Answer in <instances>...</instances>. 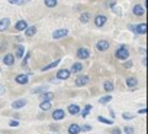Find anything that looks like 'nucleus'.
<instances>
[{"mask_svg":"<svg viewBox=\"0 0 148 134\" xmlns=\"http://www.w3.org/2000/svg\"><path fill=\"white\" fill-rule=\"evenodd\" d=\"M115 57L118 58V60H126L128 57H129V51L125 48V47H119L118 50H116V52H115Z\"/></svg>","mask_w":148,"mask_h":134,"instance_id":"obj_1","label":"nucleus"},{"mask_svg":"<svg viewBox=\"0 0 148 134\" xmlns=\"http://www.w3.org/2000/svg\"><path fill=\"white\" fill-rule=\"evenodd\" d=\"M129 29L134 31L135 34H139V35H144L147 32V25L145 23H139V25H129Z\"/></svg>","mask_w":148,"mask_h":134,"instance_id":"obj_2","label":"nucleus"},{"mask_svg":"<svg viewBox=\"0 0 148 134\" xmlns=\"http://www.w3.org/2000/svg\"><path fill=\"white\" fill-rule=\"evenodd\" d=\"M70 76H71V72H70L68 69H61V70L57 73V79H60V80H67Z\"/></svg>","mask_w":148,"mask_h":134,"instance_id":"obj_3","label":"nucleus"},{"mask_svg":"<svg viewBox=\"0 0 148 134\" xmlns=\"http://www.w3.org/2000/svg\"><path fill=\"white\" fill-rule=\"evenodd\" d=\"M77 57H79L80 60L89 58V57H90V50H87V48H79V50H77Z\"/></svg>","mask_w":148,"mask_h":134,"instance_id":"obj_4","label":"nucleus"},{"mask_svg":"<svg viewBox=\"0 0 148 134\" xmlns=\"http://www.w3.org/2000/svg\"><path fill=\"white\" fill-rule=\"evenodd\" d=\"M89 76H84V75H79L77 76V79H76V85L77 86H86L87 83H89Z\"/></svg>","mask_w":148,"mask_h":134,"instance_id":"obj_5","label":"nucleus"},{"mask_svg":"<svg viewBox=\"0 0 148 134\" xmlns=\"http://www.w3.org/2000/svg\"><path fill=\"white\" fill-rule=\"evenodd\" d=\"M15 80H16V83H19V85H28V82H29V77H28V75H25V73H21V75H18V76L15 77Z\"/></svg>","mask_w":148,"mask_h":134,"instance_id":"obj_6","label":"nucleus"},{"mask_svg":"<svg viewBox=\"0 0 148 134\" xmlns=\"http://www.w3.org/2000/svg\"><path fill=\"white\" fill-rule=\"evenodd\" d=\"M67 34H68V31H67L65 28H62V29H57V31H54V32H52V38L60 39V38H64Z\"/></svg>","mask_w":148,"mask_h":134,"instance_id":"obj_7","label":"nucleus"},{"mask_svg":"<svg viewBox=\"0 0 148 134\" xmlns=\"http://www.w3.org/2000/svg\"><path fill=\"white\" fill-rule=\"evenodd\" d=\"M64 117H65V111L61 109V108H58V109H55V111L52 112V118H54L55 121H60V119H62Z\"/></svg>","mask_w":148,"mask_h":134,"instance_id":"obj_8","label":"nucleus"},{"mask_svg":"<svg viewBox=\"0 0 148 134\" xmlns=\"http://www.w3.org/2000/svg\"><path fill=\"white\" fill-rule=\"evenodd\" d=\"M106 21H108V18H106L105 15H97V16L95 18V25L100 28V26H103V25L106 23Z\"/></svg>","mask_w":148,"mask_h":134,"instance_id":"obj_9","label":"nucleus"},{"mask_svg":"<svg viewBox=\"0 0 148 134\" xmlns=\"http://www.w3.org/2000/svg\"><path fill=\"white\" fill-rule=\"evenodd\" d=\"M68 114H71V115H77V114H80L82 112V109H80V106L79 105H76V104H71L70 106H68Z\"/></svg>","mask_w":148,"mask_h":134,"instance_id":"obj_10","label":"nucleus"},{"mask_svg":"<svg viewBox=\"0 0 148 134\" xmlns=\"http://www.w3.org/2000/svg\"><path fill=\"white\" fill-rule=\"evenodd\" d=\"M3 63L6 64V66H13L15 64V55L13 54H6L5 57H3Z\"/></svg>","mask_w":148,"mask_h":134,"instance_id":"obj_11","label":"nucleus"},{"mask_svg":"<svg viewBox=\"0 0 148 134\" xmlns=\"http://www.w3.org/2000/svg\"><path fill=\"white\" fill-rule=\"evenodd\" d=\"M96 48H97L99 51H106V50L109 48V42H108V41H105V39H102V41H97V44H96Z\"/></svg>","mask_w":148,"mask_h":134,"instance_id":"obj_12","label":"nucleus"},{"mask_svg":"<svg viewBox=\"0 0 148 134\" xmlns=\"http://www.w3.org/2000/svg\"><path fill=\"white\" fill-rule=\"evenodd\" d=\"M25 105H26V99H18V101L12 102V108H13V109H21V108H23Z\"/></svg>","mask_w":148,"mask_h":134,"instance_id":"obj_13","label":"nucleus"},{"mask_svg":"<svg viewBox=\"0 0 148 134\" xmlns=\"http://www.w3.org/2000/svg\"><path fill=\"white\" fill-rule=\"evenodd\" d=\"M9 25H10V19H9V18H3V19H0V32L6 31Z\"/></svg>","mask_w":148,"mask_h":134,"instance_id":"obj_14","label":"nucleus"},{"mask_svg":"<svg viewBox=\"0 0 148 134\" xmlns=\"http://www.w3.org/2000/svg\"><path fill=\"white\" fill-rule=\"evenodd\" d=\"M80 131H82V125H79V124H71L68 127V133L70 134H79Z\"/></svg>","mask_w":148,"mask_h":134,"instance_id":"obj_15","label":"nucleus"},{"mask_svg":"<svg viewBox=\"0 0 148 134\" xmlns=\"http://www.w3.org/2000/svg\"><path fill=\"white\" fill-rule=\"evenodd\" d=\"M54 93L52 92H44L42 95H41V99H42V102H51L52 99H54Z\"/></svg>","mask_w":148,"mask_h":134,"instance_id":"obj_16","label":"nucleus"},{"mask_svg":"<svg viewBox=\"0 0 148 134\" xmlns=\"http://www.w3.org/2000/svg\"><path fill=\"white\" fill-rule=\"evenodd\" d=\"M26 28H28L26 21H18L16 25H15V29H16V31H25Z\"/></svg>","mask_w":148,"mask_h":134,"instance_id":"obj_17","label":"nucleus"},{"mask_svg":"<svg viewBox=\"0 0 148 134\" xmlns=\"http://www.w3.org/2000/svg\"><path fill=\"white\" fill-rule=\"evenodd\" d=\"M132 12H134L135 16H142V15H144V8H142L141 5H135L134 9H132Z\"/></svg>","mask_w":148,"mask_h":134,"instance_id":"obj_18","label":"nucleus"},{"mask_svg":"<svg viewBox=\"0 0 148 134\" xmlns=\"http://www.w3.org/2000/svg\"><path fill=\"white\" fill-rule=\"evenodd\" d=\"M83 70V64L82 63H74L73 67H71V72L73 73H80Z\"/></svg>","mask_w":148,"mask_h":134,"instance_id":"obj_19","label":"nucleus"},{"mask_svg":"<svg viewBox=\"0 0 148 134\" xmlns=\"http://www.w3.org/2000/svg\"><path fill=\"white\" fill-rule=\"evenodd\" d=\"M60 61H61V60H55V61H52V63L47 64L45 67H42V72H47V70H49V69H54V67H57V66L60 64Z\"/></svg>","mask_w":148,"mask_h":134,"instance_id":"obj_20","label":"nucleus"},{"mask_svg":"<svg viewBox=\"0 0 148 134\" xmlns=\"http://www.w3.org/2000/svg\"><path fill=\"white\" fill-rule=\"evenodd\" d=\"M126 85H128V88H135L136 85H138V80H136V77H128L126 79Z\"/></svg>","mask_w":148,"mask_h":134,"instance_id":"obj_21","label":"nucleus"},{"mask_svg":"<svg viewBox=\"0 0 148 134\" xmlns=\"http://www.w3.org/2000/svg\"><path fill=\"white\" fill-rule=\"evenodd\" d=\"M25 34H26V37H34L36 34V26H28L25 29Z\"/></svg>","mask_w":148,"mask_h":134,"instance_id":"obj_22","label":"nucleus"},{"mask_svg":"<svg viewBox=\"0 0 148 134\" xmlns=\"http://www.w3.org/2000/svg\"><path fill=\"white\" fill-rule=\"evenodd\" d=\"M25 55V48L21 45V47H16V54H15V57H18V58H22Z\"/></svg>","mask_w":148,"mask_h":134,"instance_id":"obj_23","label":"nucleus"},{"mask_svg":"<svg viewBox=\"0 0 148 134\" xmlns=\"http://www.w3.org/2000/svg\"><path fill=\"white\" fill-rule=\"evenodd\" d=\"M92 108H93L92 105H86V106H84V109L80 112V114H82V117H83V118H86V117H87V115L92 112Z\"/></svg>","mask_w":148,"mask_h":134,"instance_id":"obj_24","label":"nucleus"},{"mask_svg":"<svg viewBox=\"0 0 148 134\" xmlns=\"http://www.w3.org/2000/svg\"><path fill=\"white\" fill-rule=\"evenodd\" d=\"M97 121H99V122H103V124H106V125H112V124H113V119H108V118H105V117H102V115L97 117Z\"/></svg>","mask_w":148,"mask_h":134,"instance_id":"obj_25","label":"nucleus"},{"mask_svg":"<svg viewBox=\"0 0 148 134\" xmlns=\"http://www.w3.org/2000/svg\"><path fill=\"white\" fill-rule=\"evenodd\" d=\"M89 21H90V13L84 12V13H82V15H80V22L86 23V22H89Z\"/></svg>","mask_w":148,"mask_h":134,"instance_id":"obj_26","label":"nucleus"},{"mask_svg":"<svg viewBox=\"0 0 148 134\" xmlns=\"http://www.w3.org/2000/svg\"><path fill=\"white\" fill-rule=\"evenodd\" d=\"M39 108H41L42 111H49V109L52 108V105H51V102H41Z\"/></svg>","mask_w":148,"mask_h":134,"instance_id":"obj_27","label":"nucleus"},{"mask_svg":"<svg viewBox=\"0 0 148 134\" xmlns=\"http://www.w3.org/2000/svg\"><path fill=\"white\" fill-rule=\"evenodd\" d=\"M103 89H105L106 92H112V90H113V83H112V82H105V83H103Z\"/></svg>","mask_w":148,"mask_h":134,"instance_id":"obj_28","label":"nucleus"},{"mask_svg":"<svg viewBox=\"0 0 148 134\" xmlns=\"http://www.w3.org/2000/svg\"><path fill=\"white\" fill-rule=\"evenodd\" d=\"M47 88H48L47 85H44V86H38V88H34V89H32V93H39V92L44 93V92L47 90Z\"/></svg>","mask_w":148,"mask_h":134,"instance_id":"obj_29","label":"nucleus"},{"mask_svg":"<svg viewBox=\"0 0 148 134\" xmlns=\"http://www.w3.org/2000/svg\"><path fill=\"white\" fill-rule=\"evenodd\" d=\"M110 101H112V96H110V95H106V96H102V98L99 99V104L103 105V104H108V102H110Z\"/></svg>","mask_w":148,"mask_h":134,"instance_id":"obj_30","label":"nucleus"},{"mask_svg":"<svg viewBox=\"0 0 148 134\" xmlns=\"http://www.w3.org/2000/svg\"><path fill=\"white\" fill-rule=\"evenodd\" d=\"M44 3H45V6H47V8H55L58 2H57V0H45Z\"/></svg>","mask_w":148,"mask_h":134,"instance_id":"obj_31","label":"nucleus"},{"mask_svg":"<svg viewBox=\"0 0 148 134\" xmlns=\"http://www.w3.org/2000/svg\"><path fill=\"white\" fill-rule=\"evenodd\" d=\"M123 131H125V134H134V133H135V128L128 125V127H125V128H123Z\"/></svg>","mask_w":148,"mask_h":134,"instance_id":"obj_32","label":"nucleus"},{"mask_svg":"<svg viewBox=\"0 0 148 134\" xmlns=\"http://www.w3.org/2000/svg\"><path fill=\"white\" fill-rule=\"evenodd\" d=\"M122 117H123V119H132V118H134V114H129V112H123V114H122Z\"/></svg>","mask_w":148,"mask_h":134,"instance_id":"obj_33","label":"nucleus"},{"mask_svg":"<svg viewBox=\"0 0 148 134\" xmlns=\"http://www.w3.org/2000/svg\"><path fill=\"white\" fill-rule=\"evenodd\" d=\"M9 3H12V5H23L25 2L23 0H9Z\"/></svg>","mask_w":148,"mask_h":134,"instance_id":"obj_34","label":"nucleus"},{"mask_svg":"<svg viewBox=\"0 0 148 134\" xmlns=\"http://www.w3.org/2000/svg\"><path fill=\"white\" fill-rule=\"evenodd\" d=\"M19 124H21V122H19V121H16V119H12V121H9V125H10V127H18Z\"/></svg>","mask_w":148,"mask_h":134,"instance_id":"obj_35","label":"nucleus"},{"mask_svg":"<svg viewBox=\"0 0 148 134\" xmlns=\"http://www.w3.org/2000/svg\"><path fill=\"white\" fill-rule=\"evenodd\" d=\"M110 134H122V131H121V128H118V127H115L112 131H110Z\"/></svg>","mask_w":148,"mask_h":134,"instance_id":"obj_36","label":"nucleus"},{"mask_svg":"<svg viewBox=\"0 0 148 134\" xmlns=\"http://www.w3.org/2000/svg\"><path fill=\"white\" fill-rule=\"evenodd\" d=\"M29 57H31V52H28V54L25 55V58H23V64H26V63H28V60H29Z\"/></svg>","mask_w":148,"mask_h":134,"instance_id":"obj_37","label":"nucleus"},{"mask_svg":"<svg viewBox=\"0 0 148 134\" xmlns=\"http://www.w3.org/2000/svg\"><path fill=\"white\" fill-rule=\"evenodd\" d=\"M82 130H84V131H90V130H92V125H83Z\"/></svg>","mask_w":148,"mask_h":134,"instance_id":"obj_38","label":"nucleus"},{"mask_svg":"<svg viewBox=\"0 0 148 134\" xmlns=\"http://www.w3.org/2000/svg\"><path fill=\"white\" fill-rule=\"evenodd\" d=\"M125 67H126V69H129V67H132V61H126V63H125Z\"/></svg>","mask_w":148,"mask_h":134,"instance_id":"obj_39","label":"nucleus"},{"mask_svg":"<svg viewBox=\"0 0 148 134\" xmlns=\"http://www.w3.org/2000/svg\"><path fill=\"white\" fill-rule=\"evenodd\" d=\"M109 112H110V117H112V118L115 119V117H116V114L113 112V109H109Z\"/></svg>","mask_w":148,"mask_h":134,"instance_id":"obj_40","label":"nucleus"},{"mask_svg":"<svg viewBox=\"0 0 148 134\" xmlns=\"http://www.w3.org/2000/svg\"><path fill=\"white\" fill-rule=\"evenodd\" d=\"M115 5H116V2H109V8H115Z\"/></svg>","mask_w":148,"mask_h":134,"instance_id":"obj_41","label":"nucleus"},{"mask_svg":"<svg viewBox=\"0 0 148 134\" xmlns=\"http://www.w3.org/2000/svg\"><path fill=\"white\" fill-rule=\"evenodd\" d=\"M147 112V109L145 108H142V109H139V114H145Z\"/></svg>","mask_w":148,"mask_h":134,"instance_id":"obj_42","label":"nucleus"},{"mask_svg":"<svg viewBox=\"0 0 148 134\" xmlns=\"http://www.w3.org/2000/svg\"><path fill=\"white\" fill-rule=\"evenodd\" d=\"M0 93H3V89L2 88H0Z\"/></svg>","mask_w":148,"mask_h":134,"instance_id":"obj_43","label":"nucleus"},{"mask_svg":"<svg viewBox=\"0 0 148 134\" xmlns=\"http://www.w3.org/2000/svg\"><path fill=\"white\" fill-rule=\"evenodd\" d=\"M0 73H2V70H0Z\"/></svg>","mask_w":148,"mask_h":134,"instance_id":"obj_44","label":"nucleus"}]
</instances>
